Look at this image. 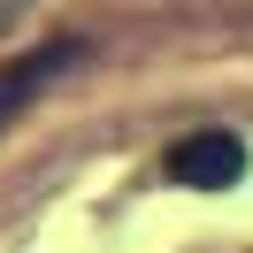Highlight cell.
I'll use <instances>...</instances> for the list:
<instances>
[{
  "label": "cell",
  "instance_id": "cell-1",
  "mask_svg": "<svg viewBox=\"0 0 253 253\" xmlns=\"http://www.w3.org/2000/svg\"><path fill=\"white\" fill-rule=\"evenodd\" d=\"M246 176V138L238 130H192L184 146H169V184H192V192H222Z\"/></svg>",
  "mask_w": 253,
  "mask_h": 253
},
{
  "label": "cell",
  "instance_id": "cell-2",
  "mask_svg": "<svg viewBox=\"0 0 253 253\" xmlns=\"http://www.w3.org/2000/svg\"><path fill=\"white\" fill-rule=\"evenodd\" d=\"M69 62H77V46H69V39H54V46H39V54H23V62H8V69H0V130L16 123V115L31 108V100L46 92V84L62 77Z\"/></svg>",
  "mask_w": 253,
  "mask_h": 253
}]
</instances>
